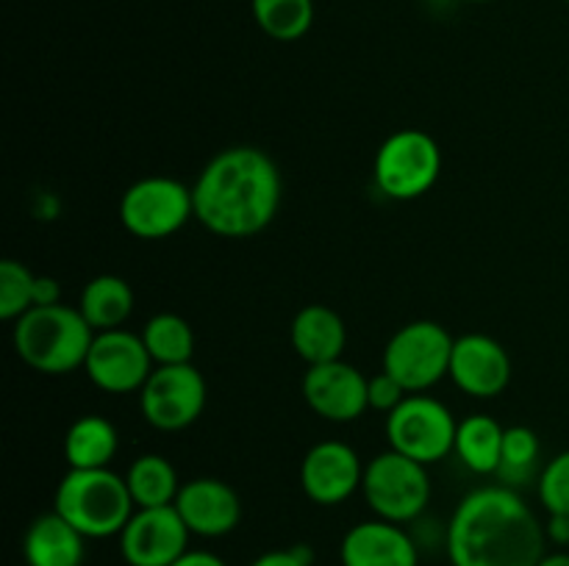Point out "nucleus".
<instances>
[{
	"instance_id": "nucleus-1",
	"label": "nucleus",
	"mask_w": 569,
	"mask_h": 566,
	"mask_svg": "<svg viewBox=\"0 0 569 566\" xmlns=\"http://www.w3.org/2000/svg\"><path fill=\"white\" fill-rule=\"evenodd\" d=\"M548 533L511 486H483L456 505L448 525L453 566H537Z\"/></svg>"
},
{
	"instance_id": "nucleus-2",
	"label": "nucleus",
	"mask_w": 569,
	"mask_h": 566,
	"mask_svg": "<svg viewBox=\"0 0 569 566\" xmlns=\"http://www.w3.org/2000/svg\"><path fill=\"white\" fill-rule=\"evenodd\" d=\"M281 172L259 148L239 144L217 153L192 186L194 216L222 239L264 231L281 205Z\"/></svg>"
},
{
	"instance_id": "nucleus-3",
	"label": "nucleus",
	"mask_w": 569,
	"mask_h": 566,
	"mask_svg": "<svg viewBox=\"0 0 569 566\" xmlns=\"http://www.w3.org/2000/svg\"><path fill=\"white\" fill-rule=\"evenodd\" d=\"M94 331L78 309L37 305L14 320V350L31 370L67 375L87 364Z\"/></svg>"
},
{
	"instance_id": "nucleus-4",
	"label": "nucleus",
	"mask_w": 569,
	"mask_h": 566,
	"mask_svg": "<svg viewBox=\"0 0 569 566\" xmlns=\"http://www.w3.org/2000/svg\"><path fill=\"white\" fill-rule=\"evenodd\" d=\"M53 511L87 538H109L120 536L137 505L128 492L126 477L106 466V469L67 472L56 488Z\"/></svg>"
},
{
	"instance_id": "nucleus-5",
	"label": "nucleus",
	"mask_w": 569,
	"mask_h": 566,
	"mask_svg": "<svg viewBox=\"0 0 569 566\" xmlns=\"http://www.w3.org/2000/svg\"><path fill=\"white\" fill-rule=\"evenodd\" d=\"M361 492L378 519L403 525L417 519L431 503V477L426 464L387 449L365 466Z\"/></svg>"
},
{
	"instance_id": "nucleus-6",
	"label": "nucleus",
	"mask_w": 569,
	"mask_h": 566,
	"mask_svg": "<svg viewBox=\"0 0 569 566\" xmlns=\"http://www.w3.org/2000/svg\"><path fill=\"white\" fill-rule=\"evenodd\" d=\"M456 338L439 322L417 320L400 327L383 350V372L409 394H422L450 375Z\"/></svg>"
},
{
	"instance_id": "nucleus-7",
	"label": "nucleus",
	"mask_w": 569,
	"mask_h": 566,
	"mask_svg": "<svg viewBox=\"0 0 569 566\" xmlns=\"http://www.w3.org/2000/svg\"><path fill=\"white\" fill-rule=\"evenodd\" d=\"M459 422L450 408L428 394H406L403 403L387 414L389 449L420 464H437L453 453Z\"/></svg>"
},
{
	"instance_id": "nucleus-8",
	"label": "nucleus",
	"mask_w": 569,
	"mask_h": 566,
	"mask_svg": "<svg viewBox=\"0 0 569 566\" xmlns=\"http://www.w3.org/2000/svg\"><path fill=\"white\" fill-rule=\"evenodd\" d=\"M442 150L417 128H403L381 144L376 155V183L387 198L417 200L437 183Z\"/></svg>"
},
{
	"instance_id": "nucleus-9",
	"label": "nucleus",
	"mask_w": 569,
	"mask_h": 566,
	"mask_svg": "<svg viewBox=\"0 0 569 566\" xmlns=\"http://www.w3.org/2000/svg\"><path fill=\"white\" fill-rule=\"evenodd\" d=\"M194 216L192 189L167 175L131 183L120 200V220L137 239H167Z\"/></svg>"
},
{
	"instance_id": "nucleus-10",
	"label": "nucleus",
	"mask_w": 569,
	"mask_h": 566,
	"mask_svg": "<svg viewBox=\"0 0 569 566\" xmlns=\"http://www.w3.org/2000/svg\"><path fill=\"white\" fill-rule=\"evenodd\" d=\"M139 405L156 431H183L206 408V381L192 364L156 366L139 392Z\"/></svg>"
},
{
	"instance_id": "nucleus-11",
	"label": "nucleus",
	"mask_w": 569,
	"mask_h": 566,
	"mask_svg": "<svg viewBox=\"0 0 569 566\" xmlns=\"http://www.w3.org/2000/svg\"><path fill=\"white\" fill-rule=\"evenodd\" d=\"M189 527L176 505L137 508L120 533V553L128 566H172L189 553Z\"/></svg>"
},
{
	"instance_id": "nucleus-12",
	"label": "nucleus",
	"mask_w": 569,
	"mask_h": 566,
	"mask_svg": "<svg viewBox=\"0 0 569 566\" xmlns=\"http://www.w3.org/2000/svg\"><path fill=\"white\" fill-rule=\"evenodd\" d=\"M83 370H87L89 381L103 392L131 394L142 392L144 381L153 372V358H150L142 336L114 327V331L94 333Z\"/></svg>"
},
{
	"instance_id": "nucleus-13",
	"label": "nucleus",
	"mask_w": 569,
	"mask_h": 566,
	"mask_svg": "<svg viewBox=\"0 0 569 566\" xmlns=\"http://www.w3.org/2000/svg\"><path fill=\"white\" fill-rule=\"evenodd\" d=\"M370 377L348 361H328L309 366L303 377V400L317 416L328 422H353L370 408L367 397Z\"/></svg>"
},
{
	"instance_id": "nucleus-14",
	"label": "nucleus",
	"mask_w": 569,
	"mask_h": 566,
	"mask_svg": "<svg viewBox=\"0 0 569 566\" xmlns=\"http://www.w3.org/2000/svg\"><path fill=\"white\" fill-rule=\"evenodd\" d=\"M365 466L359 453L345 442H320L300 464V486L317 505H339L361 488Z\"/></svg>"
},
{
	"instance_id": "nucleus-15",
	"label": "nucleus",
	"mask_w": 569,
	"mask_h": 566,
	"mask_svg": "<svg viewBox=\"0 0 569 566\" xmlns=\"http://www.w3.org/2000/svg\"><path fill=\"white\" fill-rule=\"evenodd\" d=\"M450 377L461 392L472 397H498L511 381V358L498 338L487 333H467L453 344Z\"/></svg>"
},
{
	"instance_id": "nucleus-16",
	"label": "nucleus",
	"mask_w": 569,
	"mask_h": 566,
	"mask_svg": "<svg viewBox=\"0 0 569 566\" xmlns=\"http://www.w3.org/2000/svg\"><path fill=\"white\" fill-rule=\"evenodd\" d=\"M176 508L187 522L189 533L203 538L226 536L242 519L239 494L217 477H194V481L181 483Z\"/></svg>"
},
{
	"instance_id": "nucleus-17",
	"label": "nucleus",
	"mask_w": 569,
	"mask_h": 566,
	"mask_svg": "<svg viewBox=\"0 0 569 566\" xmlns=\"http://www.w3.org/2000/svg\"><path fill=\"white\" fill-rule=\"evenodd\" d=\"M339 558L342 566H417L420 549L398 522L370 519L345 533Z\"/></svg>"
},
{
	"instance_id": "nucleus-18",
	"label": "nucleus",
	"mask_w": 569,
	"mask_h": 566,
	"mask_svg": "<svg viewBox=\"0 0 569 566\" xmlns=\"http://www.w3.org/2000/svg\"><path fill=\"white\" fill-rule=\"evenodd\" d=\"M22 555L28 566H83L87 536L61 514L37 516L22 538Z\"/></svg>"
},
{
	"instance_id": "nucleus-19",
	"label": "nucleus",
	"mask_w": 569,
	"mask_h": 566,
	"mask_svg": "<svg viewBox=\"0 0 569 566\" xmlns=\"http://www.w3.org/2000/svg\"><path fill=\"white\" fill-rule=\"evenodd\" d=\"M289 338H292L295 353L309 366H317L342 358L345 344H348V331H345V322L337 311L315 303L295 314Z\"/></svg>"
},
{
	"instance_id": "nucleus-20",
	"label": "nucleus",
	"mask_w": 569,
	"mask_h": 566,
	"mask_svg": "<svg viewBox=\"0 0 569 566\" xmlns=\"http://www.w3.org/2000/svg\"><path fill=\"white\" fill-rule=\"evenodd\" d=\"M117 427L106 416H81L64 436L67 464L70 469H106L117 455Z\"/></svg>"
},
{
	"instance_id": "nucleus-21",
	"label": "nucleus",
	"mask_w": 569,
	"mask_h": 566,
	"mask_svg": "<svg viewBox=\"0 0 569 566\" xmlns=\"http://www.w3.org/2000/svg\"><path fill=\"white\" fill-rule=\"evenodd\" d=\"M78 311L94 333L114 331L133 311V289L120 275H98L83 286Z\"/></svg>"
},
{
	"instance_id": "nucleus-22",
	"label": "nucleus",
	"mask_w": 569,
	"mask_h": 566,
	"mask_svg": "<svg viewBox=\"0 0 569 566\" xmlns=\"http://www.w3.org/2000/svg\"><path fill=\"white\" fill-rule=\"evenodd\" d=\"M503 436L506 427H500V422L492 416H467L456 431L453 453H459L467 469L478 472V475H492L503 464Z\"/></svg>"
},
{
	"instance_id": "nucleus-23",
	"label": "nucleus",
	"mask_w": 569,
	"mask_h": 566,
	"mask_svg": "<svg viewBox=\"0 0 569 566\" xmlns=\"http://www.w3.org/2000/svg\"><path fill=\"white\" fill-rule=\"evenodd\" d=\"M128 492H131L137 508H161V505H176L181 483L178 472L164 455H139L126 475Z\"/></svg>"
},
{
	"instance_id": "nucleus-24",
	"label": "nucleus",
	"mask_w": 569,
	"mask_h": 566,
	"mask_svg": "<svg viewBox=\"0 0 569 566\" xmlns=\"http://www.w3.org/2000/svg\"><path fill=\"white\" fill-rule=\"evenodd\" d=\"M142 342L156 366L189 364L192 361L194 333L189 322L178 314H156L153 320H148Z\"/></svg>"
},
{
	"instance_id": "nucleus-25",
	"label": "nucleus",
	"mask_w": 569,
	"mask_h": 566,
	"mask_svg": "<svg viewBox=\"0 0 569 566\" xmlns=\"http://www.w3.org/2000/svg\"><path fill=\"white\" fill-rule=\"evenodd\" d=\"M253 20L276 42H298L315 22V0H250Z\"/></svg>"
},
{
	"instance_id": "nucleus-26",
	"label": "nucleus",
	"mask_w": 569,
	"mask_h": 566,
	"mask_svg": "<svg viewBox=\"0 0 569 566\" xmlns=\"http://www.w3.org/2000/svg\"><path fill=\"white\" fill-rule=\"evenodd\" d=\"M539 461V436L526 425L506 427L503 436V464L498 475L503 483H522L533 475V466Z\"/></svg>"
},
{
	"instance_id": "nucleus-27",
	"label": "nucleus",
	"mask_w": 569,
	"mask_h": 566,
	"mask_svg": "<svg viewBox=\"0 0 569 566\" xmlns=\"http://www.w3.org/2000/svg\"><path fill=\"white\" fill-rule=\"evenodd\" d=\"M33 289H37V275L20 261L6 259L0 264V320H20L26 311H31Z\"/></svg>"
},
{
	"instance_id": "nucleus-28",
	"label": "nucleus",
	"mask_w": 569,
	"mask_h": 566,
	"mask_svg": "<svg viewBox=\"0 0 569 566\" xmlns=\"http://www.w3.org/2000/svg\"><path fill=\"white\" fill-rule=\"evenodd\" d=\"M539 503L548 514L569 516V449L556 455L539 475Z\"/></svg>"
},
{
	"instance_id": "nucleus-29",
	"label": "nucleus",
	"mask_w": 569,
	"mask_h": 566,
	"mask_svg": "<svg viewBox=\"0 0 569 566\" xmlns=\"http://www.w3.org/2000/svg\"><path fill=\"white\" fill-rule=\"evenodd\" d=\"M406 388L395 381L389 372H378L376 377H370L367 383V397H370V408L376 411H395L406 400Z\"/></svg>"
},
{
	"instance_id": "nucleus-30",
	"label": "nucleus",
	"mask_w": 569,
	"mask_h": 566,
	"mask_svg": "<svg viewBox=\"0 0 569 566\" xmlns=\"http://www.w3.org/2000/svg\"><path fill=\"white\" fill-rule=\"evenodd\" d=\"M311 560H315V553L298 544V547L289 549H270V553L259 555L250 566H311Z\"/></svg>"
},
{
	"instance_id": "nucleus-31",
	"label": "nucleus",
	"mask_w": 569,
	"mask_h": 566,
	"mask_svg": "<svg viewBox=\"0 0 569 566\" xmlns=\"http://www.w3.org/2000/svg\"><path fill=\"white\" fill-rule=\"evenodd\" d=\"M61 289L53 277L37 275V289H33V309L37 305H59Z\"/></svg>"
},
{
	"instance_id": "nucleus-32",
	"label": "nucleus",
	"mask_w": 569,
	"mask_h": 566,
	"mask_svg": "<svg viewBox=\"0 0 569 566\" xmlns=\"http://www.w3.org/2000/svg\"><path fill=\"white\" fill-rule=\"evenodd\" d=\"M172 566H228L220 555L209 553V549H189L187 555L176 560Z\"/></svg>"
},
{
	"instance_id": "nucleus-33",
	"label": "nucleus",
	"mask_w": 569,
	"mask_h": 566,
	"mask_svg": "<svg viewBox=\"0 0 569 566\" xmlns=\"http://www.w3.org/2000/svg\"><path fill=\"white\" fill-rule=\"evenodd\" d=\"M550 542H556L559 547H569V516L565 514H550L548 525H545Z\"/></svg>"
},
{
	"instance_id": "nucleus-34",
	"label": "nucleus",
	"mask_w": 569,
	"mask_h": 566,
	"mask_svg": "<svg viewBox=\"0 0 569 566\" xmlns=\"http://www.w3.org/2000/svg\"><path fill=\"white\" fill-rule=\"evenodd\" d=\"M537 566H569V549H565V553L545 555Z\"/></svg>"
},
{
	"instance_id": "nucleus-35",
	"label": "nucleus",
	"mask_w": 569,
	"mask_h": 566,
	"mask_svg": "<svg viewBox=\"0 0 569 566\" xmlns=\"http://www.w3.org/2000/svg\"><path fill=\"white\" fill-rule=\"evenodd\" d=\"M467 3H489V0H467Z\"/></svg>"
},
{
	"instance_id": "nucleus-36",
	"label": "nucleus",
	"mask_w": 569,
	"mask_h": 566,
	"mask_svg": "<svg viewBox=\"0 0 569 566\" xmlns=\"http://www.w3.org/2000/svg\"><path fill=\"white\" fill-rule=\"evenodd\" d=\"M567 3H569V0H567Z\"/></svg>"
},
{
	"instance_id": "nucleus-37",
	"label": "nucleus",
	"mask_w": 569,
	"mask_h": 566,
	"mask_svg": "<svg viewBox=\"0 0 569 566\" xmlns=\"http://www.w3.org/2000/svg\"><path fill=\"white\" fill-rule=\"evenodd\" d=\"M567 549H569V547H567Z\"/></svg>"
}]
</instances>
